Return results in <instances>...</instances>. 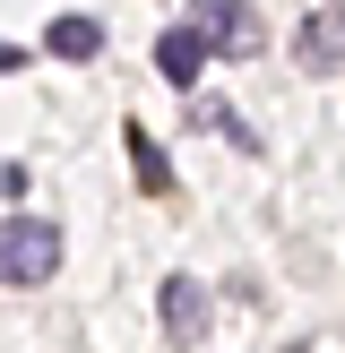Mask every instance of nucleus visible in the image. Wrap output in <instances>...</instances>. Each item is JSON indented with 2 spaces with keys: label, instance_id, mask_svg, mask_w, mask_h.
<instances>
[{
  "label": "nucleus",
  "instance_id": "1",
  "mask_svg": "<svg viewBox=\"0 0 345 353\" xmlns=\"http://www.w3.org/2000/svg\"><path fill=\"white\" fill-rule=\"evenodd\" d=\"M52 276H61V224L9 216L0 224V285H52Z\"/></svg>",
  "mask_w": 345,
  "mask_h": 353
},
{
  "label": "nucleus",
  "instance_id": "2",
  "mask_svg": "<svg viewBox=\"0 0 345 353\" xmlns=\"http://www.w3.org/2000/svg\"><path fill=\"white\" fill-rule=\"evenodd\" d=\"M190 26H199V43H207V52H233V61H250V52L268 43L250 0H190Z\"/></svg>",
  "mask_w": 345,
  "mask_h": 353
},
{
  "label": "nucleus",
  "instance_id": "3",
  "mask_svg": "<svg viewBox=\"0 0 345 353\" xmlns=\"http://www.w3.org/2000/svg\"><path fill=\"white\" fill-rule=\"evenodd\" d=\"M155 302H164V336H172V345H199V336H207V319H216V310H207V285H199V276H172Z\"/></svg>",
  "mask_w": 345,
  "mask_h": 353
},
{
  "label": "nucleus",
  "instance_id": "4",
  "mask_svg": "<svg viewBox=\"0 0 345 353\" xmlns=\"http://www.w3.org/2000/svg\"><path fill=\"white\" fill-rule=\"evenodd\" d=\"M155 69H164V78L181 86V95L199 86V69H207V43H199V26H190V17H181V26H164V34H155Z\"/></svg>",
  "mask_w": 345,
  "mask_h": 353
},
{
  "label": "nucleus",
  "instance_id": "5",
  "mask_svg": "<svg viewBox=\"0 0 345 353\" xmlns=\"http://www.w3.org/2000/svg\"><path fill=\"white\" fill-rule=\"evenodd\" d=\"M293 61H302L310 69V78H328V69H337L345 61V17H302V34H293Z\"/></svg>",
  "mask_w": 345,
  "mask_h": 353
},
{
  "label": "nucleus",
  "instance_id": "6",
  "mask_svg": "<svg viewBox=\"0 0 345 353\" xmlns=\"http://www.w3.org/2000/svg\"><path fill=\"white\" fill-rule=\"evenodd\" d=\"M43 52H52V61H95V52H103V26H95L86 9H61V17L43 26Z\"/></svg>",
  "mask_w": 345,
  "mask_h": 353
},
{
  "label": "nucleus",
  "instance_id": "7",
  "mask_svg": "<svg viewBox=\"0 0 345 353\" xmlns=\"http://www.w3.org/2000/svg\"><path fill=\"white\" fill-rule=\"evenodd\" d=\"M121 138H130V164H138V181H147V190H164V181H172V172H164V147H155V138L138 130V121H130Z\"/></svg>",
  "mask_w": 345,
  "mask_h": 353
},
{
  "label": "nucleus",
  "instance_id": "8",
  "mask_svg": "<svg viewBox=\"0 0 345 353\" xmlns=\"http://www.w3.org/2000/svg\"><path fill=\"white\" fill-rule=\"evenodd\" d=\"M9 69H17V43H0V78H9Z\"/></svg>",
  "mask_w": 345,
  "mask_h": 353
}]
</instances>
